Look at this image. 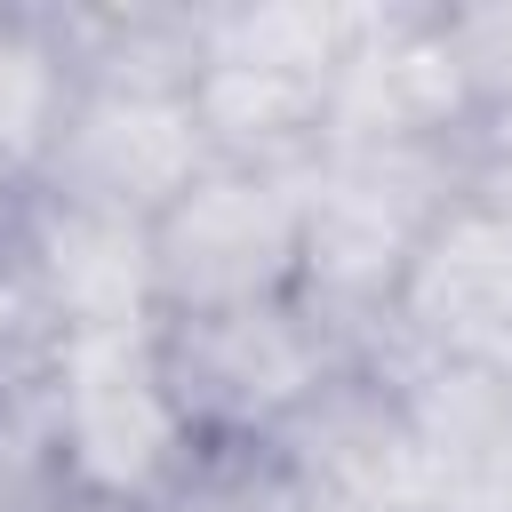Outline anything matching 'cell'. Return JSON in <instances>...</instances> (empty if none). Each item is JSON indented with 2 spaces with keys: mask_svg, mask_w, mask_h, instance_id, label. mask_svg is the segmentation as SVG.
<instances>
[{
  "mask_svg": "<svg viewBox=\"0 0 512 512\" xmlns=\"http://www.w3.org/2000/svg\"><path fill=\"white\" fill-rule=\"evenodd\" d=\"M464 200V136L456 144H360L320 152L304 176V240H296V304H312L336 344L392 312L416 248Z\"/></svg>",
  "mask_w": 512,
  "mask_h": 512,
  "instance_id": "cell-1",
  "label": "cell"
},
{
  "mask_svg": "<svg viewBox=\"0 0 512 512\" xmlns=\"http://www.w3.org/2000/svg\"><path fill=\"white\" fill-rule=\"evenodd\" d=\"M40 400H48L56 480L80 496L152 504L200 448V432L184 424L168 368H160V320L56 336L48 368H40Z\"/></svg>",
  "mask_w": 512,
  "mask_h": 512,
  "instance_id": "cell-2",
  "label": "cell"
},
{
  "mask_svg": "<svg viewBox=\"0 0 512 512\" xmlns=\"http://www.w3.org/2000/svg\"><path fill=\"white\" fill-rule=\"evenodd\" d=\"M160 368L200 440H272L344 368V344L312 304L272 296L240 312L160 320Z\"/></svg>",
  "mask_w": 512,
  "mask_h": 512,
  "instance_id": "cell-3",
  "label": "cell"
},
{
  "mask_svg": "<svg viewBox=\"0 0 512 512\" xmlns=\"http://www.w3.org/2000/svg\"><path fill=\"white\" fill-rule=\"evenodd\" d=\"M296 240H304V176H256L208 160L152 216L160 320L296 296Z\"/></svg>",
  "mask_w": 512,
  "mask_h": 512,
  "instance_id": "cell-4",
  "label": "cell"
},
{
  "mask_svg": "<svg viewBox=\"0 0 512 512\" xmlns=\"http://www.w3.org/2000/svg\"><path fill=\"white\" fill-rule=\"evenodd\" d=\"M16 280L32 288L40 320L56 336H96V328H152L160 288H152V224L64 200V192H24L16 200V240H8Z\"/></svg>",
  "mask_w": 512,
  "mask_h": 512,
  "instance_id": "cell-5",
  "label": "cell"
},
{
  "mask_svg": "<svg viewBox=\"0 0 512 512\" xmlns=\"http://www.w3.org/2000/svg\"><path fill=\"white\" fill-rule=\"evenodd\" d=\"M472 128V96L440 48V8H360L352 48L328 80L320 152L360 144H456Z\"/></svg>",
  "mask_w": 512,
  "mask_h": 512,
  "instance_id": "cell-6",
  "label": "cell"
},
{
  "mask_svg": "<svg viewBox=\"0 0 512 512\" xmlns=\"http://www.w3.org/2000/svg\"><path fill=\"white\" fill-rule=\"evenodd\" d=\"M208 168V144L192 128L184 96H128V88H80L72 120L40 168L32 192H64V200H96L120 216H160L192 176Z\"/></svg>",
  "mask_w": 512,
  "mask_h": 512,
  "instance_id": "cell-7",
  "label": "cell"
},
{
  "mask_svg": "<svg viewBox=\"0 0 512 512\" xmlns=\"http://www.w3.org/2000/svg\"><path fill=\"white\" fill-rule=\"evenodd\" d=\"M392 320L424 352L512 368V208L464 192L416 248V264L392 296Z\"/></svg>",
  "mask_w": 512,
  "mask_h": 512,
  "instance_id": "cell-8",
  "label": "cell"
},
{
  "mask_svg": "<svg viewBox=\"0 0 512 512\" xmlns=\"http://www.w3.org/2000/svg\"><path fill=\"white\" fill-rule=\"evenodd\" d=\"M184 104H192V128H200L216 168L312 176L320 136H328V80H304V72H264V64L200 56Z\"/></svg>",
  "mask_w": 512,
  "mask_h": 512,
  "instance_id": "cell-9",
  "label": "cell"
},
{
  "mask_svg": "<svg viewBox=\"0 0 512 512\" xmlns=\"http://www.w3.org/2000/svg\"><path fill=\"white\" fill-rule=\"evenodd\" d=\"M72 64L40 8H0V192H32L64 120H72Z\"/></svg>",
  "mask_w": 512,
  "mask_h": 512,
  "instance_id": "cell-10",
  "label": "cell"
},
{
  "mask_svg": "<svg viewBox=\"0 0 512 512\" xmlns=\"http://www.w3.org/2000/svg\"><path fill=\"white\" fill-rule=\"evenodd\" d=\"M360 8H328V0H240V8H200V56L224 64H264V72H304V80H336L344 48H352Z\"/></svg>",
  "mask_w": 512,
  "mask_h": 512,
  "instance_id": "cell-11",
  "label": "cell"
},
{
  "mask_svg": "<svg viewBox=\"0 0 512 512\" xmlns=\"http://www.w3.org/2000/svg\"><path fill=\"white\" fill-rule=\"evenodd\" d=\"M144 512H312V496L272 456V440H200Z\"/></svg>",
  "mask_w": 512,
  "mask_h": 512,
  "instance_id": "cell-12",
  "label": "cell"
},
{
  "mask_svg": "<svg viewBox=\"0 0 512 512\" xmlns=\"http://www.w3.org/2000/svg\"><path fill=\"white\" fill-rule=\"evenodd\" d=\"M440 48L472 96V120L512 112V0L488 8H440Z\"/></svg>",
  "mask_w": 512,
  "mask_h": 512,
  "instance_id": "cell-13",
  "label": "cell"
},
{
  "mask_svg": "<svg viewBox=\"0 0 512 512\" xmlns=\"http://www.w3.org/2000/svg\"><path fill=\"white\" fill-rule=\"evenodd\" d=\"M40 512H144V504H112V496H80V488H56Z\"/></svg>",
  "mask_w": 512,
  "mask_h": 512,
  "instance_id": "cell-14",
  "label": "cell"
},
{
  "mask_svg": "<svg viewBox=\"0 0 512 512\" xmlns=\"http://www.w3.org/2000/svg\"><path fill=\"white\" fill-rule=\"evenodd\" d=\"M16 200L24 192H0V264H8V240H16Z\"/></svg>",
  "mask_w": 512,
  "mask_h": 512,
  "instance_id": "cell-15",
  "label": "cell"
},
{
  "mask_svg": "<svg viewBox=\"0 0 512 512\" xmlns=\"http://www.w3.org/2000/svg\"><path fill=\"white\" fill-rule=\"evenodd\" d=\"M0 512H40V504H0Z\"/></svg>",
  "mask_w": 512,
  "mask_h": 512,
  "instance_id": "cell-16",
  "label": "cell"
}]
</instances>
